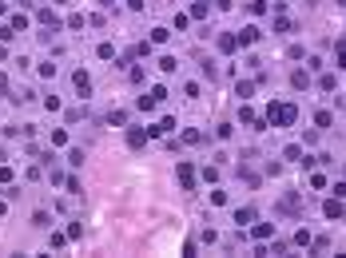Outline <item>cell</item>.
<instances>
[{
	"label": "cell",
	"mask_w": 346,
	"mask_h": 258,
	"mask_svg": "<svg viewBox=\"0 0 346 258\" xmlns=\"http://www.w3.org/2000/svg\"><path fill=\"white\" fill-rule=\"evenodd\" d=\"M231 135H235V123H227V119H223V123H215V139H219V143H227Z\"/></svg>",
	"instance_id": "cell-13"
},
{
	"label": "cell",
	"mask_w": 346,
	"mask_h": 258,
	"mask_svg": "<svg viewBox=\"0 0 346 258\" xmlns=\"http://www.w3.org/2000/svg\"><path fill=\"white\" fill-rule=\"evenodd\" d=\"M8 215V203H4V198H0V218H4Z\"/></svg>",
	"instance_id": "cell-45"
},
{
	"label": "cell",
	"mask_w": 346,
	"mask_h": 258,
	"mask_svg": "<svg viewBox=\"0 0 346 258\" xmlns=\"http://www.w3.org/2000/svg\"><path fill=\"white\" fill-rule=\"evenodd\" d=\"M151 48H155L151 40H139V44L131 48V56H135V60H148V56H151Z\"/></svg>",
	"instance_id": "cell-15"
},
{
	"label": "cell",
	"mask_w": 346,
	"mask_h": 258,
	"mask_svg": "<svg viewBox=\"0 0 346 258\" xmlns=\"http://www.w3.org/2000/svg\"><path fill=\"white\" fill-rule=\"evenodd\" d=\"M64 24L72 28V32H80V28H84V24H88V16H84V12H72V16L64 20Z\"/></svg>",
	"instance_id": "cell-26"
},
{
	"label": "cell",
	"mask_w": 346,
	"mask_h": 258,
	"mask_svg": "<svg viewBox=\"0 0 346 258\" xmlns=\"http://www.w3.org/2000/svg\"><path fill=\"white\" fill-rule=\"evenodd\" d=\"M64 183H68V195H80V191H84V187H80V179H76V175H68V179H64Z\"/></svg>",
	"instance_id": "cell-40"
},
{
	"label": "cell",
	"mask_w": 346,
	"mask_h": 258,
	"mask_svg": "<svg viewBox=\"0 0 346 258\" xmlns=\"http://www.w3.org/2000/svg\"><path fill=\"white\" fill-rule=\"evenodd\" d=\"M291 88H295V92H306V88H310V72H306V68H295V72H291Z\"/></svg>",
	"instance_id": "cell-7"
},
{
	"label": "cell",
	"mask_w": 346,
	"mask_h": 258,
	"mask_svg": "<svg viewBox=\"0 0 346 258\" xmlns=\"http://www.w3.org/2000/svg\"><path fill=\"white\" fill-rule=\"evenodd\" d=\"M251 16H267V0H251Z\"/></svg>",
	"instance_id": "cell-35"
},
{
	"label": "cell",
	"mask_w": 346,
	"mask_h": 258,
	"mask_svg": "<svg viewBox=\"0 0 346 258\" xmlns=\"http://www.w3.org/2000/svg\"><path fill=\"white\" fill-rule=\"evenodd\" d=\"M48 4H68V0H48Z\"/></svg>",
	"instance_id": "cell-47"
},
{
	"label": "cell",
	"mask_w": 346,
	"mask_h": 258,
	"mask_svg": "<svg viewBox=\"0 0 346 258\" xmlns=\"http://www.w3.org/2000/svg\"><path fill=\"white\" fill-rule=\"evenodd\" d=\"M326 64H323V56H306V72H323Z\"/></svg>",
	"instance_id": "cell-32"
},
{
	"label": "cell",
	"mask_w": 346,
	"mask_h": 258,
	"mask_svg": "<svg viewBox=\"0 0 346 258\" xmlns=\"http://www.w3.org/2000/svg\"><path fill=\"white\" fill-rule=\"evenodd\" d=\"M36 20H40L44 28H60V20H56V12H52V8H40V12H36Z\"/></svg>",
	"instance_id": "cell-14"
},
{
	"label": "cell",
	"mask_w": 346,
	"mask_h": 258,
	"mask_svg": "<svg viewBox=\"0 0 346 258\" xmlns=\"http://www.w3.org/2000/svg\"><path fill=\"white\" fill-rule=\"evenodd\" d=\"M334 198H346V183H334Z\"/></svg>",
	"instance_id": "cell-43"
},
{
	"label": "cell",
	"mask_w": 346,
	"mask_h": 258,
	"mask_svg": "<svg viewBox=\"0 0 346 258\" xmlns=\"http://www.w3.org/2000/svg\"><path fill=\"white\" fill-rule=\"evenodd\" d=\"M96 56H100V60H115L120 52H115V44H111V40H104V44L96 48Z\"/></svg>",
	"instance_id": "cell-19"
},
{
	"label": "cell",
	"mask_w": 346,
	"mask_h": 258,
	"mask_svg": "<svg viewBox=\"0 0 346 258\" xmlns=\"http://www.w3.org/2000/svg\"><path fill=\"white\" fill-rule=\"evenodd\" d=\"M128 8L131 12H143V0H128Z\"/></svg>",
	"instance_id": "cell-44"
},
{
	"label": "cell",
	"mask_w": 346,
	"mask_h": 258,
	"mask_svg": "<svg viewBox=\"0 0 346 258\" xmlns=\"http://www.w3.org/2000/svg\"><path fill=\"white\" fill-rule=\"evenodd\" d=\"M187 24H191V12H179V16H175V28H179V32H183V28H187Z\"/></svg>",
	"instance_id": "cell-41"
},
{
	"label": "cell",
	"mask_w": 346,
	"mask_h": 258,
	"mask_svg": "<svg viewBox=\"0 0 346 258\" xmlns=\"http://www.w3.org/2000/svg\"><path fill=\"white\" fill-rule=\"evenodd\" d=\"M251 238H255V242H271V238H275V222H255V226H251Z\"/></svg>",
	"instance_id": "cell-5"
},
{
	"label": "cell",
	"mask_w": 346,
	"mask_h": 258,
	"mask_svg": "<svg viewBox=\"0 0 346 258\" xmlns=\"http://www.w3.org/2000/svg\"><path fill=\"white\" fill-rule=\"evenodd\" d=\"M12 179H16V171L4 163V167H0V183H4V187H12Z\"/></svg>",
	"instance_id": "cell-33"
},
{
	"label": "cell",
	"mask_w": 346,
	"mask_h": 258,
	"mask_svg": "<svg viewBox=\"0 0 346 258\" xmlns=\"http://www.w3.org/2000/svg\"><path fill=\"white\" fill-rule=\"evenodd\" d=\"M314 123H319V131H326V127L334 123V111H326V107H323V111H314Z\"/></svg>",
	"instance_id": "cell-16"
},
{
	"label": "cell",
	"mask_w": 346,
	"mask_h": 258,
	"mask_svg": "<svg viewBox=\"0 0 346 258\" xmlns=\"http://www.w3.org/2000/svg\"><path fill=\"white\" fill-rule=\"evenodd\" d=\"M12 28H16V32H24V28H28V16L24 12H12V20H8Z\"/></svg>",
	"instance_id": "cell-31"
},
{
	"label": "cell",
	"mask_w": 346,
	"mask_h": 258,
	"mask_svg": "<svg viewBox=\"0 0 346 258\" xmlns=\"http://www.w3.org/2000/svg\"><path fill=\"white\" fill-rule=\"evenodd\" d=\"M0 12H4V0H0Z\"/></svg>",
	"instance_id": "cell-48"
},
{
	"label": "cell",
	"mask_w": 346,
	"mask_h": 258,
	"mask_svg": "<svg viewBox=\"0 0 346 258\" xmlns=\"http://www.w3.org/2000/svg\"><path fill=\"white\" fill-rule=\"evenodd\" d=\"M319 88H323V92H334V88H338L334 72H319Z\"/></svg>",
	"instance_id": "cell-20"
},
{
	"label": "cell",
	"mask_w": 346,
	"mask_h": 258,
	"mask_svg": "<svg viewBox=\"0 0 346 258\" xmlns=\"http://www.w3.org/2000/svg\"><path fill=\"white\" fill-rule=\"evenodd\" d=\"M291 242H295V246H299V250H306V246H310V242H314V235H310V231H306V226H299V231H295V238H291Z\"/></svg>",
	"instance_id": "cell-10"
},
{
	"label": "cell",
	"mask_w": 346,
	"mask_h": 258,
	"mask_svg": "<svg viewBox=\"0 0 346 258\" xmlns=\"http://www.w3.org/2000/svg\"><path fill=\"white\" fill-rule=\"evenodd\" d=\"M183 143H187V147H195V143H203V131H195V127H187V131H183Z\"/></svg>",
	"instance_id": "cell-27"
},
{
	"label": "cell",
	"mask_w": 346,
	"mask_h": 258,
	"mask_svg": "<svg viewBox=\"0 0 346 258\" xmlns=\"http://www.w3.org/2000/svg\"><path fill=\"white\" fill-rule=\"evenodd\" d=\"M40 76H44V79H52V76H56V64H52V60H44V64H40Z\"/></svg>",
	"instance_id": "cell-38"
},
{
	"label": "cell",
	"mask_w": 346,
	"mask_h": 258,
	"mask_svg": "<svg viewBox=\"0 0 346 258\" xmlns=\"http://www.w3.org/2000/svg\"><path fill=\"white\" fill-rule=\"evenodd\" d=\"M68 163H72V167H80V163H84V151H80V147H72V151H68Z\"/></svg>",
	"instance_id": "cell-39"
},
{
	"label": "cell",
	"mask_w": 346,
	"mask_h": 258,
	"mask_svg": "<svg viewBox=\"0 0 346 258\" xmlns=\"http://www.w3.org/2000/svg\"><path fill=\"white\" fill-rule=\"evenodd\" d=\"M255 119H259V116H255V111H251L247 103H239V123H255Z\"/></svg>",
	"instance_id": "cell-30"
},
{
	"label": "cell",
	"mask_w": 346,
	"mask_h": 258,
	"mask_svg": "<svg viewBox=\"0 0 346 258\" xmlns=\"http://www.w3.org/2000/svg\"><path fill=\"white\" fill-rule=\"evenodd\" d=\"M275 32H279V36H286V32H295V20L286 16V12H279V20H275Z\"/></svg>",
	"instance_id": "cell-11"
},
{
	"label": "cell",
	"mask_w": 346,
	"mask_h": 258,
	"mask_svg": "<svg viewBox=\"0 0 346 258\" xmlns=\"http://www.w3.org/2000/svg\"><path fill=\"white\" fill-rule=\"evenodd\" d=\"M251 92H255L251 79H239V83H235V96H239V99H251Z\"/></svg>",
	"instance_id": "cell-24"
},
{
	"label": "cell",
	"mask_w": 346,
	"mask_h": 258,
	"mask_svg": "<svg viewBox=\"0 0 346 258\" xmlns=\"http://www.w3.org/2000/svg\"><path fill=\"white\" fill-rule=\"evenodd\" d=\"M219 52H223V56H235V52H239V36H235V32H223V36H219Z\"/></svg>",
	"instance_id": "cell-6"
},
{
	"label": "cell",
	"mask_w": 346,
	"mask_h": 258,
	"mask_svg": "<svg viewBox=\"0 0 346 258\" xmlns=\"http://www.w3.org/2000/svg\"><path fill=\"white\" fill-rule=\"evenodd\" d=\"M16 4H20V8H32V0H16Z\"/></svg>",
	"instance_id": "cell-46"
},
{
	"label": "cell",
	"mask_w": 346,
	"mask_h": 258,
	"mask_svg": "<svg viewBox=\"0 0 346 258\" xmlns=\"http://www.w3.org/2000/svg\"><path fill=\"white\" fill-rule=\"evenodd\" d=\"M199 175H203V183H219V167L211 163V167H203V171H199Z\"/></svg>",
	"instance_id": "cell-29"
},
{
	"label": "cell",
	"mask_w": 346,
	"mask_h": 258,
	"mask_svg": "<svg viewBox=\"0 0 346 258\" xmlns=\"http://www.w3.org/2000/svg\"><path fill=\"white\" fill-rule=\"evenodd\" d=\"M263 119H267L271 127H291V123L299 119V107H295V103H271Z\"/></svg>",
	"instance_id": "cell-1"
},
{
	"label": "cell",
	"mask_w": 346,
	"mask_h": 258,
	"mask_svg": "<svg viewBox=\"0 0 346 258\" xmlns=\"http://www.w3.org/2000/svg\"><path fill=\"white\" fill-rule=\"evenodd\" d=\"M48 139H52V147H68V131H64V127H52Z\"/></svg>",
	"instance_id": "cell-21"
},
{
	"label": "cell",
	"mask_w": 346,
	"mask_h": 258,
	"mask_svg": "<svg viewBox=\"0 0 346 258\" xmlns=\"http://www.w3.org/2000/svg\"><path fill=\"white\" fill-rule=\"evenodd\" d=\"M48 246H52V250H64V246H68V231H56V235L48 238Z\"/></svg>",
	"instance_id": "cell-25"
},
{
	"label": "cell",
	"mask_w": 346,
	"mask_h": 258,
	"mask_svg": "<svg viewBox=\"0 0 346 258\" xmlns=\"http://www.w3.org/2000/svg\"><path fill=\"white\" fill-rule=\"evenodd\" d=\"M211 12V4H207V0H195V4H191V20H203Z\"/></svg>",
	"instance_id": "cell-22"
},
{
	"label": "cell",
	"mask_w": 346,
	"mask_h": 258,
	"mask_svg": "<svg viewBox=\"0 0 346 258\" xmlns=\"http://www.w3.org/2000/svg\"><path fill=\"white\" fill-rule=\"evenodd\" d=\"M155 103H159L155 96H139V99H135V107H139V111H155Z\"/></svg>",
	"instance_id": "cell-28"
},
{
	"label": "cell",
	"mask_w": 346,
	"mask_h": 258,
	"mask_svg": "<svg viewBox=\"0 0 346 258\" xmlns=\"http://www.w3.org/2000/svg\"><path fill=\"white\" fill-rule=\"evenodd\" d=\"M148 40H151V44H167V40H171V28H163V24H159V28H151V36H148Z\"/></svg>",
	"instance_id": "cell-18"
},
{
	"label": "cell",
	"mask_w": 346,
	"mask_h": 258,
	"mask_svg": "<svg viewBox=\"0 0 346 258\" xmlns=\"http://www.w3.org/2000/svg\"><path fill=\"white\" fill-rule=\"evenodd\" d=\"M211 207H227V191H211Z\"/></svg>",
	"instance_id": "cell-37"
},
{
	"label": "cell",
	"mask_w": 346,
	"mask_h": 258,
	"mask_svg": "<svg viewBox=\"0 0 346 258\" xmlns=\"http://www.w3.org/2000/svg\"><path fill=\"white\" fill-rule=\"evenodd\" d=\"M72 88H76L80 96H88V92H92V76L84 72V68H76V72H72Z\"/></svg>",
	"instance_id": "cell-4"
},
{
	"label": "cell",
	"mask_w": 346,
	"mask_h": 258,
	"mask_svg": "<svg viewBox=\"0 0 346 258\" xmlns=\"http://www.w3.org/2000/svg\"><path fill=\"white\" fill-rule=\"evenodd\" d=\"M259 40H263V28H259V24H247V28H239V48H255Z\"/></svg>",
	"instance_id": "cell-2"
},
{
	"label": "cell",
	"mask_w": 346,
	"mask_h": 258,
	"mask_svg": "<svg viewBox=\"0 0 346 258\" xmlns=\"http://www.w3.org/2000/svg\"><path fill=\"white\" fill-rule=\"evenodd\" d=\"M175 68H179V60H175V56H159V72H163V76H171Z\"/></svg>",
	"instance_id": "cell-23"
},
{
	"label": "cell",
	"mask_w": 346,
	"mask_h": 258,
	"mask_svg": "<svg viewBox=\"0 0 346 258\" xmlns=\"http://www.w3.org/2000/svg\"><path fill=\"white\" fill-rule=\"evenodd\" d=\"M323 215H326V218H346L342 198H326V203H323Z\"/></svg>",
	"instance_id": "cell-8"
},
{
	"label": "cell",
	"mask_w": 346,
	"mask_h": 258,
	"mask_svg": "<svg viewBox=\"0 0 346 258\" xmlns=\"http://www.w3.org/2000/svg\"><path fill=\"white\" fill-rule=\"evenodd\" d=\"M175 175H179V187H183V191H195V167H191V163H179Z\"/></svg>",
	"instance_id": "cell-3"
},
{
	"label": "cell",
	"mask_w": 346,
	"mask_h": 258,
	"mask_svg": "<svg viewBox=\"0 0 346 258\" xmlns=\"http://www.w3.org/2000/svg\"><path fill=\"white\" fill-rule=\"evenodd\" d=\"M255 218H259V211H255V207H239V211H235V222H239V226L255 222Z\"/></svg>",
	"instance_id": "cell-12"
},
{
	"label": "cell",
	"mask_w": 346,
	"mask_h": 258,
	"mask_svg": "<svg viewBox=\"0 0 346 258\" xmlns=\"http://www.w3.org/2000/svg\"><path fill=\"white\" fill-rule=\"evenodd\" d=\"M303 155H306V151L299 147V143H286V147H282V159H291V163H299Z\"/></svg>",
	"instance_id": "cell-17"
},
{
	"label": "cell",
	"mask_w": 346,
	"mask_h": 258,
	"mask_svg": "<svg viewBox=\"0 0 346 258\" xmlns=\"http://www.w3.org/2000/svg\"><path fill=\"white\" fill-rule=\"evenodd\" d=\"M310 187H314V191H326L330 183H326V175H319V171H314V175H310Z\"/></svg>",
	"instance_id": "cell-34"
},
{
	"label": "cell",
	"mask_w": 346,
	"mask_h": 258,
	"mask_svg": "<svg viewBox=\"0 0 346 258\" xmlns=\"http://www.w3.org/2000/svg\"><path fill=\"white\" fill-rule=\"evenodd\" d=\"M12 88V79H8V72H0V92H8Z\"/></svg>",
	"instance_id": "cell-42"
},
{
	"label": "cell",
	"mask_w": 346,
	"mask_h": 258,
	"mask_svg": "<svg viewBox=\"0 0 346 258\" xmlns=\"http://www.w3.org/2000/svg\"><path fill=\"white\" fill-rule=\"evenodd\" d=\"M148 139H151L148 131H139V127H131V131H128V147H131V151H139V147H143V143H148Z\"/></svg>",
	"instance_id": "cell-9"
},
{
	"label": "cell",
	"mask_w": 346,
	"mask_h": 258,
	"mask_svg": "<svg viewBox=\"0 0 346 258\" xmlns=\"http://www.w3.org/2000/svg\"><path fill=\"white\" fill-rule=\"evenodd\" d=\"M108 123H115V127H124V123H128V111H111V116H108Z\"/></svg>",
	"instance_id": "cell-36"
}]
</instances>
